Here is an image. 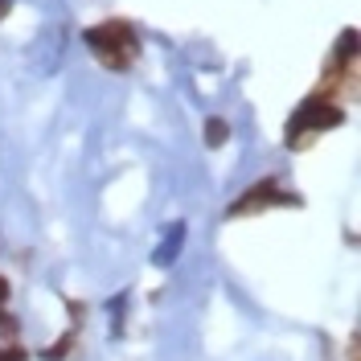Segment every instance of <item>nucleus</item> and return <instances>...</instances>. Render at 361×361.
Instances as JSON below:
<instances>
[{
	"label": "nucleus",
	"instance_id": "1",
	"mask_svg": "<svg viewBox=\"0 0 361 361\" xmlns=\"http://www.w3.org/2000/svg\"><path fill=\"white\" fill-rule=\"evenodd\" d=\"M87 45L90 54L115 74H123L135 62V54H140V37H135V29L128 21H103L94 29H87Z\"/></svg>",
	"mask_w": 361,
	"mask_h": 361
},
{
	"label": "nucleus",
	"instance_id": "2",
	"mask_svg": "<svg viewBox=\"0 0 361 361\" xmlns=\"http://www.w3.org/2000/svg\"><path fill=\"white\" fill-rule=\"evenodd\" d=\"M341 119H345V111L337 107V94H312L300 111L292 115V123H288V135H292V144H295V135L304 132V135H316V132H324V128H337Z\"/></svg>",
	"mask_w": 361,
	"mask_h": 361
},
{
	"label": "nucleus",
	"instance_id": "3",
	"mask_svg": "<svg viewBox=\"0 0 361 361\" xmlns=\"http://www.w3.org/2000/svg\"><path fill=\"white\" fill-rule=\"evenodd\" d=\"M263 205H295L292 193H283L275 180H259L250 193H243L238 202L230 205V218H238V214H255V209H263Z\"/></svg>",
	"mask_w": 361,
	"mask_h": 361
},
{
	"label": "nucleus",
	"instance_id": "4",
	"mask_svg": "<svg viewBox=\"0 0 361 361\" xmlns=\"http://www.w3.org/2000/svg\"><path fill=\"white\" fill-rule=\"evenodd\" d=\"M226 132H230V128H226V119H209V123H205V140H209L214 148L226 144Z\"/></svg>",
	"mask_w": 361,
	"mask_h": 361
},
{
	"label": "nucleus",
	"instance_id": "5",
	"mask_svg": "<svg viewBox=\"0 0 361 361\" xmlns=\"http://www.w3.org/2000/svg\"><path fill=\"white\" fill-rule=\"evenodd\" d=\"M8 8H13V4H8V0H0V21L8 17Z\"/></svg>",
	"mask_w": 361,
	"mask_h": 361
},
{
	"label": "nucleus",
	"instance_id": "6",
	"mask_svg": "<svg viewBox=\"0 0 361 361\" xmlns=\"http://www.w3.org/2000/svg\"><path fill=\"white\" fill-rule=\"evenodd\" d=\"M4 300H8V283H4V279H0V304H4Z\"/></svg>",
	"mask_w": 361,
	"mask_h": 361
}]
</instances>
